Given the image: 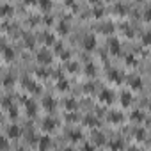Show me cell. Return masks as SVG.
Returning a JSON list of instances; mask_svg holds the SVG:
<instances>
[{"label":"cell","instance_id":"cell-10","mask_svg":"<svg viewBox=\"0 0 151 151\" xmlns=\"http://www.w3.org/2000/svg\"><path fill=\"white\" fill-rule=\"evenodd\" d=\"M43 128H45L46 132H50V130H53V128H55V121H53L52 117H46V119L43 121Z\"/></svg>","mask_w":151,"mask_h":151},{"label":"cell","instance_id":"cell-21","mask_svg":"<svg viewBox=\"0 0 151 151\" xmlns=\"http://www.w3.org/2000/svg\"><path fill=\"white\" fill-rule=\"evenodd\" d=\"M57 87H59V91H66L68 89V80H59Z\"/></svg>","mask_w":151,"mask_h":151},{"label":"cell","instance_id":"cell-19","mask_svg":"<svg viewBox=\"0 0 151 151\" xmlns=\"http://www.w3.org/2000/svg\"><path fill=\"white\" fill-rule=\"evenodd\" d=\"M0 11H2V14H7V13L13 11V7H11L9 4H4V6H0Z\"/></svg>","mask_w":151,"mask_h":151},{"label":"cell","instance_id":"cell-9","mask_svg":"<svg viewBox=\"0 0 151 151\" xmlns=\"http://www.w3.org/2000/svg\"><path fill=\"white\" fill-rule=\"evenodd\" d=\"M121 103H123L124 107H128V105L132 103V94H130L128 91H124V93H121Z\"/></svg>","mask_w":151,"mask_h":151},{"label":"cell","instance_id":"cell-7","mask_svg":"<svg viewBox=\"0 0 151 151\" xmlns=\"http://www.w3.org/2000/svg\"><path fill=\"white\" fill-rule=\"evenodd\" d=\"M109 78H110V80H114V82H121V80H123L121 73H119L117 69H110V71H109Z\"/></svg>","mask_w":151,"mask_h":151},{"label":"cell","instance_id":"cell-17","mask_svg":"<svg viewBox=\"0 0 151 151\" xmlns=\"http://www.w3.org/2000/svg\"><path fill=\"white\" fill-rule=\"evenodd\" d=\"M45 41H46V45H52V43L55 41L53 34H50V32H45Z\"/></svg>","mask_w":151,"mask_h":151},{"label":"cell","instance_id":"cell-15","mask_svg":"<svg viewBox=\"0 0 151 151\" xmlns=\"http://www.w3.org/2000/svg\"><path fill=\"white\" fill-rule=\"evenodd\" d=\"M109 117H110V121L117 123V121H121V119H123V114H119V112H112V114H110Z\"/></svg>","mask_w":151,"mask_h":151},{"label":"cell","instance_id":"cell-18","mask_svg":"<svg viewBox=\"0 0 151 151\" xmlns=\"http://www.w3.org/2000/svg\"><path fill=\"white\" fill-rule=\"evenodd\" d=\"M48 146H50V139H48V137H43V139H41V146H39V147H41V149L45 151V149H46Z\"/></svg>","mask_w":151,"mask_h":151},{"label":"cell","instance_id":"cell-27","mask_svg":"<svg viewBox=\"0 0 151 151\" xmlns=\"http://www.w3.org/2000/svg\"><path fill=\"white\" fill-rule=\"evenodd\" d=\"M110 147H112V149H114V151H117V149H119V147H121V142H119V140H114V142H112V144H110Z\"/></svg>","mask_w":151,"mask_h":151},{"label":"cell","instance_id":"cell-11","mask_svg":"<svg viewBox=\"0 0 151 151\" xmlns=\"http://www.w3.org/2000/svg\"><path fill=\"white\" fill-rule=\"evenodd\" d=\"M27 89L32 93H39V86H36V82H32V80H27Z\"/></svg>","mask_w":151,"mask_h":151},{"label":"cell","instance_id":"cell-3","mask_svg":"<svg viewBox=\"0 0 151 151\" xmlns=\"http://www.w3.org/2000/svg\"><path fill=\"white\" fill-rule=\"evenodd\" d=\"M37 60H39L41 64H48V62L52 60L50 52H48V50H45V48H43V50H39V52H37Z\"/></svg>","mask_w":151,"mask_h":151},{"label":"cell","instance_id":"cell-31","mask_svg":"<svg viewBox=\"0 0 151 151\" xmlns=\"http://www.w3.org/2000/svg\"><path fill=\"white\" fill-rule=\"evenodd\" d=\"M62 59H64V60L69 59V52H68V50H62Z\"/></svg>","mask_w":151,"mask_h":151},{"label":"cell","instance_id":"cell-30","mask_svg":"<svg viewBox=\"0 0 151 151\" xmlns=\"http://www.w3.org/2000/svg\"><path fill=\"white\" fill-rule=\"evenodd\" d=\"M69 137H71V139H80V133H78V132H71Z\"/></svg>","mask_w":151,"mask_h":151},{"label":"cell","instance_id":"cell-22","mask_svg":"<svg viewBox=\"0 0 151 151\" xmlns=\"http://www.w3.org/2000/svg\"><path fill=\"white\" fill-rule=\"evenodd\" d=\"M126 9H128V7H126L124 4H116V11H117V13H126Z\"/></svg>","mask_w":151,"mask_h":151},{"label":"cell","instance_id":"cell-32","mask_svg":"<svg viewBox=\"0 0 151 151\" xmlns=\"http://www.w3.org/2000/svg\"><path fill=\"white\" fill-rule=\"evenodd\" d=\"M86 91H93V84H87L86 86Z\"/></svg>","mask_w":151,"mask_h":151},{"label":"cell","instance_id":"cell-6","mask_svg":"<svg viewBox=\"0 0 151 151\" xmlns=\"http://www.w3.org/2000/svg\"><path fill=\"white\" fill-rule=\"evenodd\" d=\"M7 137H9V139H16V137H20V128H18L16 124L7 126Z\"/></svg>","mask_w":151,"mask_h":151},{"label":"cell","instance_id":"cell-20","mask_svg":"<svg viewBox=\"0 0 151 151\" xmlns=\"http://www.w3.org/2000/svg\"><path fill=\"white\" fill-rule=\"evenodd\" d=\"M68 69H69L71 73H77V69H78V64H77V62H68Z\"/></svg>","mask_w":151,"mask_h":151},{"label":"cell","instance_id":"cell-4","mask_svg":"<svg viewBox=\"0 0 151 151\" xmlns=\"http://www.w3.org/2000/svg\"><path fill=\"white\" fill-rule=\"evenodd\" d=\"M109 50H110L112 53H119V52H121V45H119V41H117L116 37H110V39H109Z\"/></svg>","mask_w":151,"mask_h":151},{"label":"cell","instance_id":"cell-8","mask_svg":"<svg viewBox=\"0 0 151 151\" xmlns=\"http://www.w3.org/2000/svg\"><path fill=\"white\" fill-rule=\"evenodd\" d=\"M130 86H132V89H140V87H142L140 77H132V78H130Z\"/></svg>","mask_w":151,"mask_h":151},{"label":"cell","instance_id":"cell-2","mask_svg":"<svg viewBox=\"0 0 151 151\" xmlns=\"http://www.w3.org/2000/svg\"><path fill=\"white\" fill-rule=\"evenodd\" d=\"M96 46V37H94V34H87L86 37H84V48L86 50H93Z\"/></svg>","mask_w":151,"mask_h":151},{"label":"cell","instance_id":"cell-13","mask_svg":"<svg viewBox=\"0 0 151 151\" xmlns=\"http://www.w3.org/2000/svg\"><path fill=\"white\" fill-rule=\"evenodd\" d=\"M68 30H69V25H68V22L62 20V22L59 23V32H60V34H66Z\"/></svg>","mask_w":151,"mask_h":151},{"label":"cell","instance_id":"cell-12","mask_svg":"<svg viewBox=\"0 0 151 151\" xmlns=\"http://www.w3.org/2000/svg\"><path fill=\"white\" fill-rule=\"evenodd\" d=\"M64 105H66V109H69V110H73V109H77V101H75L73 98H68V100L64 101Z\"/></svg>","mask_w":151,"mask_h":151},{"label":"cell","instance_id":"cell-16","mask_svg":"<svg viewBox=\"0 0 151 151\" xmlns=\"http://www.w3.org/2000/svg\"><path fill=\"white\" fill-rule=\"evenodd\" d=\"M86 73H87V75H91V77H93V75L96 73V68H94V66H93V64L89 62V64L86 66Z\"/></svg>","mask_w":151,"mask_h":151},{"label":"cell","instance_id":"cell-28","mask_svg":"<svg viewBox=\"0 0 151 151\" xmlns=\"http://www.w3.org/2000/svg\"><path fill=\"white\" fill-rule=\"evenodd\" d=\"M132 117H133V119H137V121H140V119H142V112H140V110H137V112H133V116H132Z\"/></svg>","mask_w":151,"mask_h":151},{"label":"cell","instance_id":"cell-14","mask_svg":"<svg viewBox=\"0 0 151 151\" xmlns=\"http://www.w3.org/2000/svg\"><path fill=\"white\" fill-rule=\"evenodd\" d=\"M43 105H45V107H46V109L50 110V109H53V107H55V101H53L52 98H45V101H43Z\"/></svg>","mask_w":151,"mask_h":151},{"label":"cell","instance_id":"cell-5","mask_svg":"<svg viewBox=\"0 0 151 151\" xmlns=\"http://www.w3.org/2000/svg\"><path fill=\"white\" fill-rule=\"evenodd\" d=\"M0 50L4 52V55H6V59H7V60H13V59H14V50H13L11 46H6V45H0Z\"/></svg>","mask_w":151,"mask_h":151},{"label":"cell","instance_id":"cell-29","mask_svg":"<svg viewBox=\"0 0 151 151\" xmlns=\"http://www.w3.org/2000/svg\"><path fill=\"white\" fill-rule=\"evenodd\" d=\"M86 123H87V124H98V121L93 119V117H86Z\"/></svg>","mask_w":151,"mask_h":151},{"label":"cell","instance_id":"cell-25","mask_svg":"<svg viewBox=\"0 0 151 151\" xmlns=\"http://www.w3.org/2000/svg\"><path fill=\"white\" fill-rule=\"evenodd\" d=\"M135 137H137V139H144V137H146V133H144V130H142V128H139V130L135 132Z\"/></svg>","mask_w":151,"mask_h":151},{"label":"cell","instance_id":"cell-26","mask_svg":"<svg viewBox=\"0 0 151 151\" xmlns=\"http://www.w3.org/2000/svg\"><path fill=\"white\" fill-rule=\"evenodd\" d=\"M112 27H114V25H112L110 22H109V23H105V25H103V32H112Z\"/></svg>","mask_w":151,"mask_h":151},{"label":"cell","instance_id":"cell-1","mask_svg":"<svg viewBox=\"0 0 151 151\" xmlns=\"http://www.w3.org/2000/svg\"><path fill=\"white\" fill-rule=\"evenodd\" d=\"M100 100H101L103 103H112V101H114V93H112L110 89H101Z\"/></svg>","mask_w":151,"mask_h":151},{"label":"cell","instance_id":"cell-23","mask_svg":"<svg viewBox=\"0 0 151 151\" xmlns=\"http://www.w3.org/2000/svg\"><path fill=\"white\" fill-rule=\"evenodd\" d=\"M27 110H29V114H30V116H34L36 107H34V103H32V101H29V103H27Z\"/></svg>","mask_w":151,"mask_h":151},{"label":"cell","instance_id":"cell-24","mask_svg":"<svg viewBox=\"0 0 151 151\" xmlns=\"http://www.w3.org/2000/svg\"><path fill=\"white\" fill-rule=\"evenodd\" d=\"M39 7H43V9H48V7H52V2H46V0H41V2H39Z\"/></svg>","mask_w":151,"mask_h":151}]
</instances>
